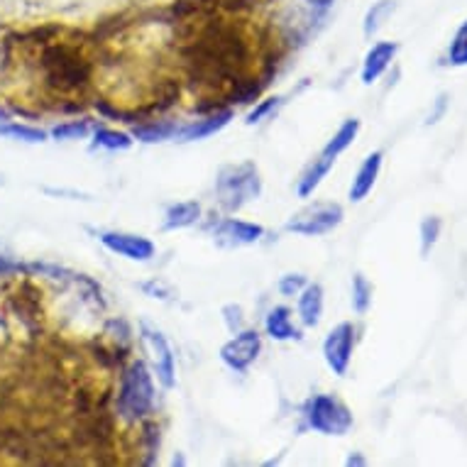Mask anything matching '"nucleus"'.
Segmentation results:
<instances>
[{"instance_id": "nucleus-28", "label": "nucleus", "mask_w": 467, "mask_h": 467, "mask_svg": "<svg viewBox=\"0 0 467 467\" xmlns=\"http://www.w3.org/2000/svg\"><path fill=\"white\" fill-rule=\"evenodd\" d=\"M279 100H282V99H279V96H275V99H267V100H262L260 106L254 108L253 113L247 115V120H245V123H247V125H254V123H260V120H262V118H265V115H269V110H275V108L279 106Z\"/></svg>"}, {"instance_id": "nucleus-32", "label": "nucleus", "mask_w": 467, "mask_h": 467, "mask_svg": "<svg viewBox=\"0 0 467 467\" xmlns=\"http://www.w3.org/2000/svg\"><path fill=\"white\" fill-rule=\"evenodd\" d=\"M345 462H348V465H365V458H362V455H350Z\"/></svg>"}, {"instance_id": "nucleus-27", "label": "nucleus", "mask_w": 467, "mask_h": 467, "mask_svg": "<svg viewBox=\"0 0 467 467\" xmlns=\"http://www.w3.org/2000/svg\"><path fill=\"white\" fill-rule=\"evenodd\" d=\"M306 276L304 275H284L282 279H279V284H276V289H279V294H284V296H299L301 289L306 286Z\"/></svg>"}, {"instance_id": "nucleus-14", "label": "nucleus", "mask_w": 467, "mask_h": 467, "mask_svg": "<svg viewBox=\"0 0 467 467\" xmlns=\"http://www.w3.org/2000/svg\"><path fill=\"white\" fill-rule=\"evenodd\" d=\"M323 316V286L306 284L299 294V318L306 328H316Z\"/></svg>"}, {"instance_id": "nucleus-7", "label": "nucleus", "mask_w": 467, "mask_h": 467, "mask_svg": "<svg viewBox=\"0 0 467 467\" xmlns=\"http://www.w3.org/2000/svg\"><path fill=\"white\" fill-rule=\"evenodd\" d=\"M353 348H355V328L353 323H340L336 328L330 330L326 343H323V355L328 368L333 369V375L345 377L350 360H353Z\"/></svg>"}, {"instance_id": "nucleus-19", "label": "nucleus", "mask_w": 467, "mask_h": 467, "mask_svg": "<svg viewBox=\"0 0 467 467\" xmlns=\"http://www.w3.org/2000/svg\"><path fill=\"white\" fill-rule=\"evenodd\" d=\"M179 125L169 123V120H142L132 128V138L142 140V142H164V140L177 138Z\"/></svg>"}, {"instance_id": "nucleus-3", "label": "nucleus", "mask_w": 467, "mask_h": 467, "mask_svg": "<svg viewBox=\"0 0 467 467\" xmlns=\"http://www.w3.org/2000/svg\"><path fill=\"white\" fill-rule=\"evenodd\" d=\"M262 192L260 171L253 161H243V164H230L223 167L218 179H215V193H218V203L225 211H240V208L254 201Z\"/></svg>"}, {"instance_id": "nucleus-20", "label": "nucleus", "mask_w": 467, "mask_h": 467, "mask_svg": "<svg viewBox=\"0 0 467 467\" xmlns=\"http://www.w3.org/2000/svg\"><path fill=\"white\" fill-rule=\"evenodd\" d=\"M397 10V0H377L375 5L368 10V16H365V23H362V32H365V37H372L379 27H382L387 20L391 17V13Z\"/></svg>"}, {"instance_id": "nucleus-8", "label": "nucleus", "mask_w": 467, "mask_h": 467, "mask_svg": "<svg viewBox=\"0 0 467 467\" xmlns=\"http://www.w3.org/2000/svg\"><path fill=\"white\" fill-rule=\"evenodd\" d=\"M262 350V337L257 330H240L238 336L221 348V360L235 372H245Z\"/></svg>"}, {"instance_id": "nucleus-9", "label": "nucleus", "mask_w": 467, "mask_h": 467, "mask_svg": "<svg viewBox=\"0 0 467 467\" xmlns=\"http://www.w3.org/2000/svg\"><path fill=\"white\" fill-rule=\"evenodd\" d=\"M100 243H103L110 253L120 254V257H125V260L147 262L154 257L152 240L142 238V235H132V233L106 230V233H100Z\"/></svg>"}, {"instance_id": "nucleus-11", "label": "nucleus", "mask_w": 467, "mask_h": 467, "mask_svg": "<svg viewBox=\"0 0 467 467\" xmlns=\"http://www.w3.org/2000/svg\"><path fill=\"white\" fill-rule=\"evenodd\" d=\"M397 52V42H377L368 52V57H365V64H362V84H375L377 78L389 69Z\"/></svg>"}, {"instance_id": "nucleus-13", "label": "nucleus", "mask_w": 467, "mask_h": 467, "mask_svg": "<svg viewBox=\"0 0 467 467\" xmlns=\"http://www.w3.org/2000/svg\"><path fill=\"white\" fill-rule=\"evenodd\" d=\"M379 171H382V152L368 154L360 169H358V174L353 177V184H350V201L353 203H360L362 199H368L369 192L375 189Z\"/></svg>"}, {"instance_id": "nucleus-23", "label": "nucleus", "mask_w": 467, "mask_h": 467, "mask_svg": "<svg viewBox=\"0 0 467 467\" xmlns=\"http://www.w3.org/2000/svg\"><path fill=\"white\" fill-rule=\"evenodd\" d=\"M369 304H372V284L365 279V275L353 276V308L355 314H368Z\"/></svg>"}, {"instance_id": "nucleus-29", "label": "nucleus", "mask_w": 467, "mask_h": 467, "mask_svg": "<svg viewBox=\"0 0 467 467\" xmlns=\"http://www.w3.org/2000/svg\"><path fill=\"white\" fill-rule=\"evenodd\" d=\"M142 289H145L150 296H154V299H169V296H171L169 286H164V284L157 282V279H154V282H150V284H142Z\"/></svg>"}, {"instance_id": "nucleus-12", "label": "nucleus", "mask_w": 467, "mask_h": 467, "mask_svg": "<svg viewBox=\"0 0 467 467\" xmlns=\"http://www.w3.org/2000/svg\"><path fill=\"white\" fill-rule=\"evenodd\" d=\"M230 118H233V110H230V108L208 113L203 120H196V123H189L184 125V128H179L177 140H182V142H193V140L211 138V135L221 132L223 128L230 123Z\"/></svg>"}, {"instance_id": "nucleus-30", "label": "nucleus", "mask_w": 467, "mask_h": 467, "mask_svg": "<svg viewBox=\"0 0 467 467\" xmlns=\"http://www.w3.org/2000/svg\"><path fill=\"white\" fill-rule=\"evenodd\" d=\"M16 272H20V265H16L13 260H8V257H3V254H0V279L16 275Z\"/></svg>"}, {"instance_id": "nucleus-15", "label": "nucleus", "mask_w": 467, "mask_h": 467, "mask_svg": "<svg viewBox=\"0 0 467 467\" xmlns=\"http://www.w3.org/2000/svg\"><path fill=\"white\" fill-rule=\"evenodd\" d=\"M265 328H267V336L275 337V340H299L301 333L299 328L291 321V311L286 306H275L267 314V321H265Z\"/></svg>"}, {"instance_id": "nucleus-33", "label": "nucleus", "mask_w": 467, "mask_h": 467, "mask_svg": "<svg viewBox=\"0 0 467 467\" xmlns=\"http://www.w3.org/2000/svg\"><path fill=\"white\" fill-rule=\"evenodd\" d=\"M5 115H8V113H5V110H3V108H0V120H3V118H5Z\"/></svg>"}, {"instance_id": "nucleus-17", "label": "nucleus", "mask_w": 467, "mask_h": 467, "mask_svg": "<svg viewBox=\"0 0 467 467\" xmlns=\"http://www.w3.org/2000/svg\"><path fill=\"white\" fill-rule=\"evenodd\" d=\"M358 132H360V120H358V118H350V120H345V123L337 128L336 135L328 140V145L323 147L321 154H323V157H328V160L336 161L337 157H340V154L348 150V147L353 145L355 138H358Z\"/></svg>"}, {"instance_id": "nucleus-2", "label": "nucleus", "mask_w": 467, "mask_h": 467, "mask_svg": "<svg viewBox=\"0 0 467 467\" xmlns=\"http://www.w3.org/2000/svg\"><path fill=\"white\" fill-rule=\"evenodd\" d=\"M118 416L123 421H142L152 414L154 409V384L152 375L142 360H132L120 375V387H118Z\"/></svg>"}, {"instance_id": "nucleus-18", "label": "nucleus", "mask_w": 467, "mask_h": 467, "mask_svg": "<svg viewBox=\"0 0 467 467\" xmlns=\"http://www.w3.org/2000/svg\"><path fill=\"white\" fill-rule=\"evenodd\" d=\"M333 164H336V161L328 160V157H323V154H318V157L308 164L306 171H304L299 179V189H296L301 199H308V196L321 186V182L326 179V174H328L330 169H333Z\"/></svg>"}, {"instance_id": "nucleus-1", "label": "nucleus", "mask_w": 467, "mask_h": 467, "mask_svg": "<svg viewBox=\"0 0 467 467\" xmlns=\"http://www.w3.org/2000/svg\"><path fill=\"white\" fill-rule=\"evenodd\" d=\"M13 52V49H8ZM27 57L37 67L39 81L52 99V110L71 113L81 108V96L91 88L93 64L77 42H59L52 37L45 45L27 49Z\"/></svg>"}, {"instance_id": "nucleus-6", "label": "nucleus", "mask_w": 467, "mask_h": 467, "mask_svg": "<svg viewBox=\"0 0 467 467\" xmlns=\"http://www.w3.org/2000/svg\"><path fill=\"white\" fill-rule=\"evenodd\" d=\"M140 340H142L145 353L150 355V362H152L160 384L164 389H171L177 384V369H174V353L169 348L167 337L161 336L160 330H154L152 326L142 323L140 326Z\"/></svg>"}, {"instance_id": "nucleus-26", "label": "nucleus", "mask_w": 467, "mask_h": 467, "mask_svg": "<svg viewBox=\"0 0 467 467\" xmlns=\"http://www.w3.org/2000/svg\"><path fill=\"white\" fill-rule=\"evenodd\" d=\"M54 140H78V138H86L88 135V123H78V120H71V123H62L52 128L49 132Z\"/></svg>"}, {"instance_id": "nucleus-16", "label": "nucleus", "mask_w": 467, "mask_h": 467, "mask_svg": "<svg viewBox=\"0 0 467 467\" xmlns=\"http://www.w3.org/2000/svg\"><path fill=\"white\" fill-rule=\"evenodd\" d=\"M201 218V206L196 201H182V203H174V206L167 208L164 213V223L161 228L164 230H182L196 225Z\"/></svg>"}, {"instance_id": "nucleus-10", "label": "nucleus", "mask_w": 467, "mask_h": 467, "mask_svg": "<svg viewBox=\"0 0 467 467\" xmlns=\"http://www.w3.org/2000/svg\"><path fill=\"white\" fill-rule=\"evenodd\" d=\"M265 235V228L257 223L235 221V218H223L221 223L213 225L215 245L221 247H245L260 243Z\"/></svg>"}, {"instance_id": "nucleus-22", "label": "nucleus", "mask_w": 467, "mask_h": 467, "mask_svg": "<svg viewBox=\"0 0 467 467\" xmlns=\"http://www.w3.org/2000/svg\"><path fill=\"white\" fill-rule=\"evenodd\" d=\"M132 140L130 135L125 132L110 130V128H99L93 132V150H110V152H118V150H130Z\"/></svg>"}, {"instance_id": "nucleus-5", "label": "nucleus", "mask_w": 467, "mask_h": 467, "mask_svg": "<svg viewBox=\"0 0 467 467\" xmlns=\"http://www.w3.org/2000/svg\"><path fill=\"white\" fill-rule=\"evenodd\" d=\"M343 218L345 213L340 203L323 201V203H314V206L304 208L301 213L291 215V221L286 223V230L296 233V235L318 238V235H326L330 230H336L343 223Z\"/></svg>"}, {"instance_id": "nucleus-25", "label": "nucleus", "mask_w": 467, "mask_h": 467, "mask_svg": "<svg viewBox=\"0 0 467 467\" xmlns=\"http://www.w3.org/2000/svg\"><path fill=\"white\" fill-rule=\"evenodd\" d=\"M441 228H443V223H441V218H436V215L423 218V223H421V254L423 257L431 253V247L436 245L438 238H441Z\"/></svg>"}, {"instance_id": "nucleus-31", "label": "nucleus", "mask_w": 467, "mask_h": 467, "mask_svg": "<svg viewBox=\"0 0 467 467\" xmlns=\"http://www.w3.org/2000/svg\"><path fill=\"white\" fill-rule=\"evenodd\" d=\"M306 3L316 10V13H326V10H328L330 5L336 3V0H306Z\"/></svg>"}, {"instance_id": "nucleus-21", "label": "nucleus", "mask_w": 467, "mask_h": 467, "mask_svg": "<svg viewBox=\"0 0 467 467\" xmlns=\"http://www.w3.org/2000/svg\"><path fill=\"white\" fill-rule=\"evenodd\" d=\"M0 138H8V140H17V142H30V145H37V142H45L47 132L39 130V128H32V125L3 123V125H0Z\"/></svg>"}, {"instance_id": "nucleus-24", "label": "nucleus", "mask_w": 467, "mask_h": 467, "mask_svg": "<svg viewBox=\"0 0 467 467\" xmlns=\"http://www.w3.org/2000/svg\"><path fill=\"white\" fill-rule=\"evenodd\" d=\"M448 64L451 67H467V20L460 25L451 47H448Z\"/></svg>"}, {"instance_id": "nucleus-4", "label": "nucleus", "mask_w": 467, "mask_h": 467, "mask_svg": "<svg viewBox=\"0 0 467 467\" xmlns=\"http://www.w3.org/2000/svg\"><path fill=\"white\" fill-rule=\"evenodd\" d=\"M306 423L308 429L323 436H345L353 429V414L340 399L330 394H318L308 401L306 406Z\"/></svg>"}]
</instances>
